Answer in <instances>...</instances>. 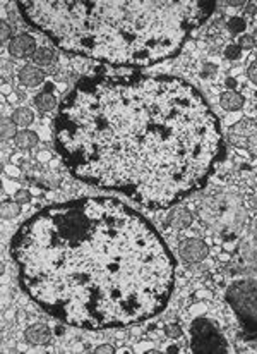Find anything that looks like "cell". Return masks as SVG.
I'll return each instance as SVG.
<instances>
[{
    "label": "cell",
    "instance_id": "1",
    "mask_svg": "<svg viewBox=\"0 0 257 354\" xmlns=\"http://www.w3.org/2000/svg\"><path fill=\"white\" fill-rule=\"evenodd\" d=\"M55 143L79 181L168 208L209 177L221 152L218 117L175 76L83 79L64 98Z\"/></svg>",
    "mask_w": 257,
    "mask_h": 354
},
{
    "label": "cell",
    "instance_id": "2",
    "mask_svg": "<svg viewBox=\"0 0 257 354\" xmlns=\"http://www.w3.org/2000/svg\"><path fill=\"white\" fill-rule=\"evenodd\" d=\"M19 284L45 311L84 330L127 327L168 303L175 263L146 218L115 198L47 207L11 244Z\"/></svg>",
    "mask_w": 257,
    "mask_h": 354
},
{
    "label": "cell",
    "instance_id": "3",
    "mask_svg": "<svg viewBox=\"0 0 257 354\" xmlns=\"http://www.w3.org/2000/svg\"><path fill=\"white\" fill-rule=\"evenodd\" d=\"M23 17L60 50L112 66L146 67L177 55L216 7L197 0H36Z\"/></svg>",
    "mask_w": 257,
    "mask_h": 354
},
{
    "label": "cell",
    "instance_id": "4",
    "mask_svg": "<svg viewBox=\"0 0 257 354\" xmlns=\"http://www.w3.org/2000/svg\"><path fill=\"white\" fill-rule=\"evenodd\" d=\"M226 301L249 336L257 337V284L239 281L226 291Z\"/></svg>",
    "mask_w": 257,
    "mask_h": 354
},
{
    "label": "cell",
    "instance_id": "5",
    "mask_svg": "<svg viewBox=\"0 0 257 354\" xmlns=\"http://www.w3.org/2000/svg\"><path fill=\"white\" fill-rule=\"evenodd\" d=\"M190 349L197 354H225L228 352L223 336L213 322L197 318L190 325Z\"/></svg>",
    "mask_w": 257,
    "mask_h": 354
},
{
    "label": "cell",
    "instance_id": "6",
    "mask_svg": "<svg viewBox=\"0 0 257 354\" xmlns=\"http://www.w3.org/2000/svg\"><path fill=\"white\" fill-rule=\"evenodd\" d=\"M228 139L236 148H252L257 144V122L250 119H242L230 127Z\"/></svg>",
    "mask_w": 257,
    "mask_h": 354
},
{
    "label": "cell",
    "instance_id": "7",
    "mask_svg": "<svg viewBox=\"0 0 257 354\" xmlns=\"http://www.w3.org/2000/svg\"><path fill=\"white\" fill-rule=\"evenodd\" d=\"M179 255L184 262H187V263H199V262H203L208 258L209 246L203 241V239L190 237V239H185V241L180 243Z\"/></svg>",
    "mask_w": 257,
    "mask_h": 354
},
{
    "label": "cell",
    "instance_id": "8",
    "mask_svg": "<svg viewBox=\"0 0 257 354\" xmlns=\"http://www.w3.org/2000/svg\"><path fill=\"white\" fill-rule=\"evenodd\" d=\"M9 53L16 59H28L36 53V42L29 34H19L9 42Z\"/></svg>",
    "mask_w": 257,
    "mask_h": 354
},
{
    "label": "cell",
    "instance_id": "9",
    "mask_svg": "<svg viewBox=\"0 0 257 354\" xmlns=\"http://www.w3.org/2000/svg\"><path fill=\"white\" fill-rule=\"evenodd\" d=\"M24 337L31 346H48L52 342V330L45 323H34V325L26 328Z\"/></svg>",
    "mask_w": 257,
    "mask_h": 354
},
{
    "label": "cell",
    "instance_id": "10",
    "mask_svg": "<svg viewBox=\"0 0 257 354\" xmlns=\"http://www.w3.org/2000/svg\"><path fill=\"white\" fill-rule=\"evenodd\" d=\"M21 84L28 88H36L45 81V72L36 66H24L17 74Z\"/></svg>",
    "mask_w": 257,
    "mask_h": 354
},
{
    "label": "cell",
    "instance_id": "11",
    "mask_svg": "<svg viewBox=\"0 0 257 354\" xmlns=\"http://www.w3.org/2000/svg\"><path fill=\"white\" fill-rule=\"evenodd\" d=\"M220 105L228 112H236L244 107V98H242V95L236 93L235 89H228V91H225L221 95Z\"/></svg>",
    "mask_w": 257,
    "mask_h": 354
},
{
    "label": "cell",
    "instance_id": "12",
    "mask_svg": "<svg viewBox=\"0 0 257 354\" xmlns=\"http://www.w3.org/2000/svg\"><path fill=\"white\" fill-rule=\"evenodd\" d=\"M190 222H192V215H190V212L185 210V208H175L168 217L170 227L177 229V231H180V229H187L190 226Z\"/></svg>",
    "mask_w": 257,
    "mask_h": 354
},
{
    "label": "cell",
    "instance_id": "13",
    "mask_svg": "<svg viewBox=\"0 0 257 354\" xmlns=\"http://www.w3.org/2000/svg\"><path fill=\"white\" fill-rule=\"evenodd\" d=\"M14 141H16L17 148L29 150V148H34L38 144V136H36V133L28 131V129H23V131L17 133V136L14 138Z\"/></svg>",
    "mask_w": 257,
    "mask_h": 354
},
{
    "label": "cell",
    "instance_id": "14",
    "mask_svg": "<svg viewBox=\"0 0 257 354\" xmlns=\"http://www.w3.org/2000/svg\"><path fill=\"white\" fill-rule=\"evenodd\" d=\"M34 103H36V107L42 112H50L57 107V98H55V95H52V93L43 91L34 98Z\"/></svg>",
    "mask_w": 257,
    "mask_h": 354
},
{
    "label": "cell",
    "instance_id": "15",
    "mask_svg": "<svg viewBox=\"0 0 257 354\" xmlns=\"http://www.w3.org/2000/svg\"><path fill=\"white\" fill-rule=\"evenodd\" d=\"M12 121L16 122L17 126L28 127L29 124H33V121H34V114L29 110V108H26V107L16 108V112L12 114Z\"/></svg>",
    "mask_w": 257,
    "mask_h": 354
},
{
    "label": "cell",
    "instance_id": "16",
    "mask_svg": "<svg viewBox=\"0 0 257 354\" xmlns=\"http://www.w3.org/2000/svg\"><path fill=\"white\" fill-rule=\"evenodd\" d=\"M0 133H2V141H7V139H12L17 136V124L9 117H4L2 122H0Z\"/></svg>",
    "mask_w": 257,
    "mask_h": 354
},
{
    "label": "cell",
    "instance_id": "17",
    "mask_svg": "<svg viewBox=\"0 0 257 354\" xmlns=\"http://www.w3.org/2000/svg\"><path fill=\"white\" fill-rule=\"evenodd\" d=\"M19 213H21V205L16 201H4L2 207H0V215H2L4 220H11V218H16Z\"/></svg>",
    "mask_w": 257,
    "mask_h": 354
},
{
    "label": "cell",
    "instance_id": "18",
    "mask_svg": "<svg viewBox=\"0 0 257 354\" xmlns=\"http://www.w3.org/2000/svg\"><path fill=\"white\" fill-rule=\"evenodd\" d=\"M53 59H55V53L50 48H38L36 53L33 55V61L36 66H48V64L53 62Z\"/></svg>",
    "mask_w": 257,
    "mask_h": 354
},
{
    "label": "cell",
    "instance_id": "19",
    "mask_svg": "<svg viewBox=\"0 0 257 354\" xmlns=\"http://www.w3.org/2000/svg\"><path fill=\"white\" fill-rule=\"evenodd\" d=\"M165 333H166V337H170V339H179V337H182V328H180V325H177V323H168V325L165 327Z\"/></svg>",
    "mask_w": 257,
    "mask_h": 354
},
{
    "label": "cell",
    "instance_id": "20",
    "mask_svg": "<svg viewBox=\"0 0 257 354\" xmlns=\"http://www.w3.org/2000/svg\"><path fill=\"white\" fill-rule=\"evenodd\" d=\"M14 201L19 203V205H28L31 201V193L26 191V189H19V191L14 194Z\"/></svg>",
    "mask_w": 257,
    "mask_h": 354
},
{
    "label": "cell",
    "instance_id": "21",
    "mask_svg": "<svg viewBox=\"0 0 257 354\" xmlns=\"http://www.w3.org/2000/svg\"><path fill=\"white\" fill-rule=\"evenodd\" d=\"M228 28H230V31L240 33V31H244V29H245V21L242 17H231L230 23H228Z\"/></svg>",
    "mask_w": 257,
    "mask_h": 354
},
{
    "label": "cell",
    "instance_id": "22",
    "mask_svg": "<svg viewBox=\"0 0 257 354\" xmlns=\"http://www.w3.org/2000/svg\"><path fill=\"white\" fill-rule=\"evenodd\" d=\"M239 47L244 48V50H249V48H254L255 47V40L252 34H244V36L239 38Z\"/></svg>",
    "mask_w": 257,
    "mask_h": 354
},
{
    "label": "cell",
    "instance_id": "23",
    "mask_svg": "<svg viewBox=\"0 0 257 354\" xmlns=\"http://www.w3.org/2000/svg\"><path fill=\"white\" fill-rule=\"evenodd\" d=\"M240 53H242V48L239 47V45H230V47H226L225 48V57L226 59H230V61H236V59L240 57Z\"/></svg>",
    "mask_w": 257,
    "mask_h": 354
},
{
    "label": "cell",
    "instance_id": "24",
    "mask_svg": "<svg viewBox=\"0 0 257 354\" xmlns=\"http://www.w3.org/2000/svg\"><path fill=\"white\" fill-rule=\"evenodd\" d=\"M11 26L6 23V21H2L0 23V42L2 43H6L9 38H11Z\"/></svg>",
    "mask_w": 257,
    "mask_h": 354
},
{
    "label": "cell",
    "instance_id": "25",
    "mask_svg": "<svg viewBox=\"0 0 257 354\" xmlns=\"http://www.w3.org/2000/svg\"><path fill=\"white\" fill-rule=\"evenodd\" d=\"M94 352L96 354H115L117 351H115V347L108 346V344H103V346H98L96 349H94Z\"/></svg>",
    "mask_w": 257,
    "mask_h": 354
},
{
    "label": "cell",
    "instance_id": "26",
    "mask_svg": "<svg viewBox=\"0 0 257 354\" xmlns=\"http://www.w3.org/2000/svg\"><path fill=\"white\" fill-rule=\"evenodd\" d=\"M252 210H254V229L252 231H254V241L257 244V198L252 199Z\"/></svg>",
    "mask_w": 257,
    "mask_h": 354
},
{
    "label": "cell",
    "instance_id": "27",
    "mask_svg": "<svg viewBox=\"0 0 257 354\" xmlns=\"http://www.w3.org/2000/svg\"><path fill=\"white\" fill-rule=\"evenodd\" d=\"M249 79L257 86V61H254L249 67Z\"/></svg>",
    "mask_w": 257,
    "mask_h": 354
},
{
    "label": "cell",
    "instance_id": "28",
    "mask_svg": "<svg viewBox=\"0 0 257 354\" xmlns=\"http://www.w3.org/2000/svg\"><path fill=\"white\" fill-rule=\"evenodd\" d=\"M226 86H228L230 89H233V88L236 86V83H235V79H231V78H228V79H226Z\"/></svg>",
    "mask_w": 257,
    "mask_h": 354
},
{
    "label": "cell",
    "instance_id": "29",
    "mask_svg": "<svg viewBox=\"0 0 257 354\" xmlns=\"http://www.w3.org/2000/svg\"><path fill=\"white\" fill-rule=\"evenodd\" d=\"M228 6H233V7H239V6H245V2H228Z\"/></svg>",
    "mask_w": 257,
    "mask_h": 354
},
{
    "label": "cell",
    "instance_id": "30",
    "mask_svg": "<svg viewBox=\"0 0 257 354\" xmlns=\"http://www.w3.org/2000/svg\"><path fill=\"white\" fill-rule=\"evenodd\" d=\"M168 352H179V349L175 346H171V347H168Z\"/></svg>",
    "mask_w": 257,
    "mask_h": 354
},
{
    "label": "cell",
    "instance_id": "31",
    "mask_svg": "<svg viewBox=\"0 0 257 354\" xmlns=\"http://www.w3.org/2000/svg\"><path fill=\"white\" fill-rule=\"evenodd\" d=\"M55 332H57V333H58V336H62V333H64V330H62V327H57V330H55Z\"/></svg>",
    "mask_w": 257,
    "mask_h": 354
}]
</instances>
